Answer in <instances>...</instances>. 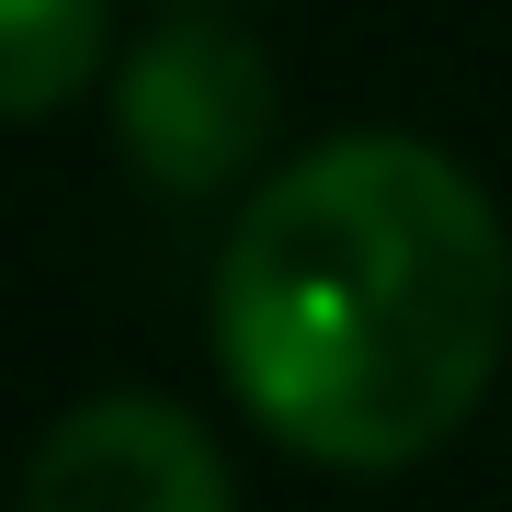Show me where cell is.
<instances>
[{"mask_svg":"<svg viewBox=\"0 0 512 512\" xmlns=\"http://www.w3.org/2000/svg\"><path fill=\"white\" fill-rule=\"evenodd\" d=\"M103 80V0H0V126L57 114Z\"/></svg>","mask_w":512,"mask_h":512,"instance_id":"cell-4","label":"cell"},{"mask_svg":"<svg viewBox=\"0 0 512 512\" xmlns=\"http://www.w3.org/2000/svg\"><path fill=\"white\" fill-rule=\"evenodd\" d=\"M12 512H228V467L194 410L148 387H103L35 444Z\"/></svg>","mask_w":512,"mask_h":512,"instance_id":"cell-3","label":"cell"},{"mask_svg":"<svg viewBox=\"0 0 512 512\" xmlns=\"http://www.w3.org/2000/svg\"><path fill=\"white\" fill-rule=\"evenodd\" d=\"M114 126H126V160L160 194H228L274 148V57L217 12L160 23L114 69Z\"/></svg>","mask_w":512,"mask_h":512,"instance_id":"cell-2","label":"cell"},{"mask_svg":"<svg viewBox=\"0 0 512 512\" xmlns=\"http://www.w3.org/2000/svg\"><path fill=\"white\" fill-rule=\"evenodd\" d=\"M512 239L433 137H330L239 205L217 251V365L308 467H421L490 399Z\"/></svg>","mask_w":512,"mask_h":512,"instance_id":"cell-1","label":"cell"},{"mask_svg":"<svg viewBox=\"0 0 512 512\" xmlns=\"http://www.w3.org/2000/svg\"><path fill=\"white\" fill-rule=\"evenodd\" d=\"M194 12H205V0H194Z\"/></svg>","mask_w":512,"mask_h":512,"instance_id":"cell-5","label":"cell"}]
</instances>
